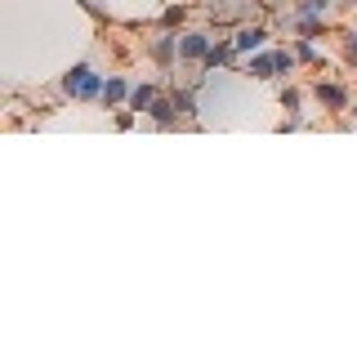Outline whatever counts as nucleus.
<instances>
[{
	"label": "nucleus",
	"instance_id": "f257e3e1",
	"mask_svg": "<svg viewBox=\"0 0 357 357\" xmlns=\"http://www.w3.org/2000/svg\"><path fill=\"white\" fill-rule=\"evenodd\" d=\"M312 98H317V107L331 112V116L353 112V94H349V85H340V81H317L312 85Z\"/></svg>",
	"mask_w": 357,
	"mask_h": 357
},
{
	"label": "nucleus",
	"instance_id": "f03ea898",
	"mask_svg": "<svg viewBox=\"0 0 357 357\" xmlns=\"http://www.w3.org/2000/svg\"><path fill=\"white\" fill-rule=\"evenodd\" d=\"M268 36H273V31H268L264 22H245V27L232 31V50H237V59H250V54H259L268 45Z\"/></svg>",
	"mask_w": 357,
	"mask_h": 357
},
{
	"label": "nucleus",
	"instance_id": "7ed1b4c3",
	"mask_svg": "<svg viewBox=\"0 0 357 357\" xmlns=\"http://www.w3.org/2000/svg\"><path fill=\"white\" fill-rule=\"evenodd\" d=\"M215 50V36L210 31H178V63H197L201 67V59Z\"/></svg>",
	"mask_w": 357,
	"mask_h": 357
},
{
	"label": "nucleus",
	"instance_id": "20e7f679",
	"mask_svg": "<svg viewBox=\"0 0 357 357\" xmlns=\"http://www.w3.org/2000/svg\"><path fill=\"white\" fill-rule=\"evenodd\" d=\"M245 76H255V81H273V76H282V59H277V50H259L245 59Z\"/></svg>",
	"mask_w": 357,
	"mask_h": 357
},
{
	"label": "nucleus",
	"instance_id": "39448f33",
	"mask_svg": "<svg viewBox=\"0 0 357 357\" xmlns=\"http://www.w3.org/2000/svg\"><path fill=\"white\" fill-rule=\"evenodd\" d=\"M148 116H152V126H156V130H174L178 121H183V112H178L174 94H161V98L152 103V112H148Z\"/></svg>",
	"mask_w": 357,
	"mask_h": 357
},
{
	"label": "nucleus",
	"instance_id": "423d86ee",
	"mask_svg": "<svg viewBox=\"0 0 357 357\" xmlns=\"http://www.w3.org/2000/svg\"><path fill=\"white\" fill-rule=\"evenodd\" d=\"M148 54H152V59L165 67V72H170V67L178 63V36H170V31H161V36H152Z\"/></svg>",
	"mask_w": 357,
	"mask_h": 357
},
{
	"label": "nucleus",
	"instance_id": "0eeeda50",
	"mask_svg": "<svg viewBox=\"0 0 357 357\" xmlns=\"http://www.w3.org/2000/svg\"><path fill=\"white\" fill-rule=\"evenodd\" d=\"M130 89H134L130 76H107V85H103V107H126V103H130Z\"/></svg>",
	"mask_w": 357,
	"mask_h": 357
},
{
	"label": "nucleus",
	"instance_id": "6e6552de",
	"mask_svg": "<svg viewBox=\"0 0 357 357\" xmlns=\"http://www.w3.org/2000/svg\"><path fill=\"white\" fill-rule=\"evenodd\" d=\"M156 98H161V89H156L152 81H139V85L130 89V103H126V107H130V112H139V116H148Z\"/></svg>",
	"mask_w": 357,
	"mask_h": 357
},
{
	"label": "nucleus",
	"instance_id": "1a4fd4ad",
	"mask_svg": "<svg viewBox=\"0 0 357 357\" xmlns=\"http://www.w3.org/2000/svg\"><path fill=\"white\" fill-rule=\"evenodd\" d=\"M89 72H94L89 63H76L72 72H67L63 81H59V94H63V98H72V103H76V98H81V85L89 81Z\"/></svg>",
	"mask_w": 357,
	"mask_h": 357
},
{
	"label": "nucleus",
	"instance_id": "9d476101",
	"mask_svg": "<svg viewBox=\"0 0 357 357\" xmlns=\"http://www.w3.org/2000/svg\"><path fill=\"white\" fill-rule=\"evenodd\" d=\"M295 59H299V63H308V67H321V63H326V54H321L308 36H295Z\"/></svg>",
	"mask_w": 357,
	"mask_h": 357
},
{
	"label": "nucleus",
	"instance_id": "9b49d317",
	"mask_svg": "<svg viewBox=\"0 0 357 357\" xmlns=\"http://www.w3.org/2000/svg\"><path fill=\"white\" fill-rule=\"evenodd\" d=\"M335 0H295V18H326Z\"/></svg>",
	"mask_w": 357,
	"mask_h": 357
},
{
	"label": "nucleus",
	"instance_id": "f8f14e48",
	"mask_svg": "<svg viewBox=\"0 0 357 357\" xmlns=\"http://www.w3.org/2000/svg\"><path fill=\"white\" fill-rule=\"evenodd\" d=\"M299 103H304V94H299L295 85H286V89H282V107L290 112V126H299V112H304Z\"/></svg>",
	"mask_w": 357,
	"mask_h": 357
},
{
	"label": "nucleus",
	"instance_id": "ddd939ff",
	"mask_svg": "<svg viewBox=\"0 0 357 357\" xmlns=\"http://www.w3.org/2000/svg\"><path fill=\"white\" fill-rule=\"evenodd\" d=\"M174 103L183 112V121H192L197 116V89H174Z\"/></svg>",
	"mask_w": 357,
	"mask_h": 357
},
{
	"label": "nucleus",
	"instance_id": "4468645a",
	"mask_svg": "<svg viewBox=\"0 0 357 357\" xmlns=\"http://www.w3.org/2000/svg\"><path fill=\"white\" fill-rule=\"evenodd\" d=\"M183 18H188V5H170L161 14V27H183Z\"/></svg>",
	"mask_w": 357,
	"mask_h": 357
},
{
	"label": "nucleus",
	"instance_id": "2eb2a0df",
	"mask_svg": "<svg viewBox=\"0 0 357 357\" xmlns=\"http://www.w3.org/2000/svg\"><path fill=\"white\" fill-rule=\"evenodd\" d=\"M344 59L357 67V31H344Z\"/></svg>",
	"mask_w": 357,
	"mask_h": 357
},
{
	"label": "nucleus",
	"instance_id": "dca6fc26",
	"mask_svg": "<svg viewBox=\"0 0 357 357\" xmlns=\"http://www.w3.org/2000/svg\"><path fill=\"white\" fill-rule=\"evenodd\" d=\"M353 116H357V103H353Z\"/></svg>",
	"mask_w": 357,
	"mask_h": 357
}]
</instances>
